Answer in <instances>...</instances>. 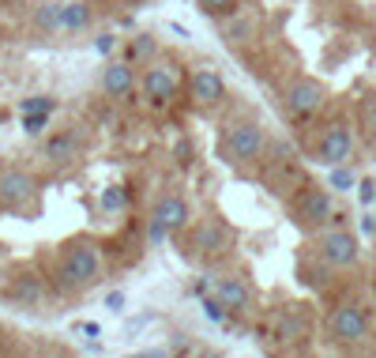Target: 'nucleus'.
<instances>
[{
	"label": "nucleus",
	"mask_w": 376,
	"mask_h": 358,
	"mask_svg": "<svg viewBox=\"0 0 376 358\" xmlns=\"http://www.w3.org/2000/svg\"><path fill=\"white\" fill-rule=\"evenodd\" d=\"M365 128L376 136V98H369V102H365Z\"/></svg>",
	"instance_id": "29"
},
{
	"label": "nucleus",
	"mask_w": 376,
	"mask_h": 358,
	"mask_svg": "<svg viewBox=\"0 0 376 358\" xmlns=\"http://www.w3.org/2000/svg\"><path fill=\"white\" fill-rule=\"evenodd\" d=\"M8 298L19 302L23 310H34V306H42V298H46V283L38 280L34 272H26V275H19V280L8 287Z\"/></svg>",
	"instance_id": "13"
},
{
	"label": "nucleus",
	"mask_w": 376,
	"mask_h": 358,
	"mask_svg": "<svg viewBox=\"0 0 376 358\" xmlns=\"http://www.w3.org/2000/svg\"><path fill=\"white\" fill-rule=\"evenodd\" d=\"M105 306H110L113 313L125 310V295H120V290H110V295H105Z\"/></svg>",
	"instance_id": "30"
},
{
	"label": "nucleus",
	"mask_w": 376,
	"mask_h": 358,
	"mask_svg": "<svg viewBox=\"0 0 376 358\" xmlns=\"http://www.w3.org/2000/svg\"><path fill=\"white\" fill-rule=\"evenodd\" d=\"M61 26H64V34H83L90 26V4L87 0H72V4H64Z\"/></svg>",
	"instance_id": "16"
},
{
	"label": "nucleus",
	"mask_w": 376,
	"mask_h": 358,
	"mask_svg": "<svg viewBox=\"0 0 376 358\" xmlns=\"http://www.w3.org/2000/svg\"><path fill=\"white\" fill-rule=\"evenodd\" d=\"M143 95L151 98L155 106H166L181 95V72H177V64H169V61H155L151 68L143 72Z\"/></svg>",
	"instance_id": "7"
},
{
	"label": "nucleus",
	"mask_w": 376,
	"mask_h": 358,
	"mask_svg": "<svg viewBox=\"0 0 376 358\" xmlns=\"http://www.w3.org/2000/svg\"><path fill=\"white\" fill-rule=\"evenodd\" d=\"M328 189H335V193H346V189H354V174H350V170H346L343 163H339V166H331Z\"/></svg>",
	"instance_id": "22"
},
{
	"label": "nucleus",
	"mask_w": 376,
	"mask_h": 358,
	"mask_svg": "<svg viewBox=\"0 0 376 358\" xmlns=\"http://www.w3.org/2000/svg\"><path fill=\"white\" fill-rule=\"evenodd\" d=\"M196 4H199V11H204L207 19H230V16H237L241 0H196Z\"/></svg>",
	"instance_id": "20"
},
{
	"label": "nucleus",
	"mask_w": 376,
	"mask_h": 358,
	"mask_svg": "<svg viewBox=\"0 0 376 358\" xmlns=\"http://www.w3.org/2000/svg\"><path fill=\"white\" fill-rule=\"evenodd\" d=\"M234 242H237L234 230L226 227L222 219H214V215H207L192 230V249L199 257H222V253H230V249H234Z\"/></svg>",
	"instance_id": "8"
},
{
	"label": "nucleus",
	"mask_w": 376,
	"mask_h": 358,
	"mask_svg": "<svg viewBox=\"0 0 376 358\" xmlns=\"http://www.w3.org/2000/svg\"><path fill=\"white\" fill-rule=\"evenodd\" d=\"M316 257H320V264H328V268H354L357 257H361V245H357L354 230L324 227L316 237Z\"/></svg>",
	"instance_id": "3"
},
{
	"label": "nucleus",
	"mask_w": 376,
	"mask_h": 358,
	"mask_svg": "<svg viewBox=\"0 0 376 358\" xmlns=\"http://www.w3.org/2000/svg\"><path fill=\"white\" fill-rule=\"evenodd\" d=\"M19 117H23V132L38 136V132H46V125H49L53 113H19Z\"/></svg>",
	"instance_id": "23"
},
{
	"label": "nucleus",
	"mask_w": 376,
	"mask_h": 358,
	"mask_svg": "<svg viewBox=\"0 0 376 358\" xmlns=\"http://www.w3.org/2000/svg\"><path fill=\"white\" fill-rule=\"evenodd\" d=\"M94 49H98L102 57H110V53L117 49V34H110V31H105V34H98V38H94Z\"/></svg>",
	"instance_id": "26"
},
{
	"label": "nucleus",
	"mask_w": 376,
	"mask_h": 358,
	"mask_svg": "<svg viewBox=\"0 0 376 358\" xmlns=\"http://www.w3.org/2000/svg\"><path fill=\"white\" fill-rule=\"evenodd\" d=\"M128 204H132V193L125 185H105L102 196H98V208L105 215H120V211H128Z\"/></svg>",
	"instance_id": "18"
},
{
	"label": "nucleus",
	"mask_w": 376,
	"mask_h": 358,
	"mask_svg": "<svg viewBox=\"0 0 376 358\" xmlns=\"http://www.w3.org/2000/svg\"><path fill=\"white\" fill-rule=\"evenodd\" d=\"M199 302H204V313H207V321H211V324H222V321H226V306H222V302H219V298H211V295H204V298H199Z\"/></svg>",
	"instance_id": "24"
},
{
	"label": "nucleus",
	"mask_w": 376,
	"mask_h": 358,
	"mask_svg": "<svg viewBox=\"0 0 376 358\" xmlns=\"http://www.w3.org/2000/svg\"><path fill=\"white\" fill-rule=\"evenodd\" d=\"M188 98H192V106H199V110L219 106V102L226 98L222 76L214 72V68H196L192 76H188Z\"/></svg>",
	"instance_id": "11"
},
{
	"label": "nucleus",
	"mask_w": 376,
	"mask_h": 358,
	"mask_svg": "<svg viewBox=\"0 0 376 358\" xmlns=\"http://www.w3.org/2000/svg\"><path fill=\"white\" fill-rule=\"evenodd\" d=\"M34 196H38V181L31 170H4L0 174V204L23 211L26 204H34Z\"/></svg>",
	"instance_id": "10"
},
{
	"label": "nucleus",
	"mask_w": 376,
	"mask_h": 358,
	"mask_svg": "<svg viewBox=\"0 0 376 358\" xmlns=\"http://www.w3.org/2000/svg\"><path fill=\"white\" fill-rule=\"evenodd\" d=\"M267 148V136L256 121H230L222 128V158L230 166H249L256 163Z\"/></svg>",
	"instance_id": "2"
},
{
	"label": "nucleus",
	"mask_w": 376,
	"mask_h": 358,
	"mask_svg": "<svg viewBox=\"0 0 376 358\" xmlns=\"http://www.w3.org/2000/svg\"><path fill=\"white\" fill-rule=\"evenodd\" d=\"M196 295H199V298L211 295V283H207V280H199V283H196Z\"/></svg>",
	"instance_id": "32"
},
{
	"label": "nucleus",
	"mask_w": 376,
	"mask_h": 358,
	"mask_svg": "<svg viewBox=\"0 0 376 358\" xmlns=\"http://www.w3.org/2000/svg\"><path fill=\"white\" fill-rule=\"evenodd\" d=\"M132 87H136V72H132L128 61H110L102 68V91L110 98H125L132 95Z\"/></svg>",
	"instance_id": "12"
},
{
	"label": "nucleus",
	"mask_w": 376,
	"mask_h": 358,
	"mask_svg": "<svg viewBox=\"0 0 376 358\" xmlns=\"http://www.w3.org/2000/svg\"><path fill=\"white\" fill-rule=\"evenodd\" d=\"M102 275V245L98 242H72L57 264V290L75 295L87 290Z\"/></svg>",
	"instance_id": "1"
},
{
	"label": "nucleus",
	"mask_w": 376,
	"mask_h": 358,
	"mask_svg": "<svg viewBox=\"0 0 376 358\" xmlns=\"http://www.w3.org/2000/svg\"><path fill=\"white\" fill-rule=\"evenodd\" d=\"M166 237H169V227H166L158 215H151V223H147V242H151V245H162Z\"/></svg>",
	"instance_id": "25"
},
{
	"label": "nucleus",
	"mask_w": 376,
	"mask_h": 358,
	"mask_svg": "<svg viewBox=\"0 0 376 358\" xmlns=\"http://www.w3.org/2000/svg\"><path fill=\"white\" fill-rule=\"evenodd\" d=\"M214 298H219L226 310H249L252 290H249L245 280H237V275H226V280H219V287H214Z\"/></svg>",
	"instance_id": "14"
},
{
	"label": "nucleus",
	"mask_w": 376,
	"mask_h": 358,
	"mask_svg": "<svg viewBox=\"0 0 376 358\" xmlns=\"http://www.w3.org/2000/svg\"><path fill=\"white\" fill-rule=\"evenodd\" d=\"M75 151H79V140L68 136V132H61V136L46 140V158H49V163H57V166H68L72 158H75Z\"/></svg>",
	"instance_id": "17"
},
{
	"label": "nucleus",
	"mask_w": 376,
	"mask_h": 358,
	"mask_svg": "<svg viewBox=\"0 0 376 358\" xmlns=\"http://www.w3.org/2000/svg\"><path fill=\"white\" fill-rule=\"evenodd\" d=\"M328 332H331V339H339V343H361L369 336V310L357 306V302H343V306H335L331 317H328Z\"/></svg>",
	"instance_id": "5"
},
{
	"label": "nucleus",
	"mask_w": 376,
	"mask_h": 358,
	"mask_svg": "<svg viewBox=\"0 0 376 358\" xmlns=\"http://www.w3.org/2000/svg\"><path fill=\"white\" fill-rule=\"evenodd\" d=\"M361 230H365V234H376V219L365 215V219H361Z\"/></svg>",
	"instance_id": "31"
},
{
	"label": "nucleus",
	"mask_w": 376,
	"mask_h": 358,
	"mask_svg": "<svg viewBox=\"0 0 376 358\" xmlns=\"http://www.w3.org/2000/svg\"><path fill=\"white\" fill-rule=\"evenodd\" d=\"M328 91L320 79H293L286 87V95H282V106H286L290 117H298V121H308L313 113H320V106H324Z\"/></svg>",
	"instance_id": "6"
},
{
	"label": "nucleus",
	"mask_w": 376,
	"mask_h": 358,
	"mask_svg": "<svg viewBox=\"0 0 376 358\" xmlns=\"http://www.w3.org/2000/svg\"><path fill=\"white\" fill-rule=\"evenodd\" d=\"M61 16H64V4H42V8L34 11V26L42 34H57V31H64Z\"/></svg>",
	"instance_id": "19"
},
{
	"label": "nucleus",
	"mask_w": 376,
	"mask_h": 358,
	"mask_svg": "<svg viewBox=\"0 0 376 358\" xmlns=\"http://www.w3.org/2000/svg\"><path fill=\"white\" fill-rule=\"evenodd\" d=\"M132 57H155V42L151 38H136V42H132Z\"/></svg>",
	"instance_id": "27"
},
{
	"label": "nucleus",
	"mask_w": 376,
	"mask_h": 358,
	"mask_svg": "<svg viewBox=\"0 0 376 358\" xmlns=\"http://www.w3.org/2000/svg\"><path fill=\"white\" fill-rule=\"evenodd\" d=\"M350 151H354V132L343 121H335V125L324 128V136H320V143H316V163L339 166V163L350 158Z\"/></svg>",
	"instance_id": "9"
},
{
	"label": "nucleus",
	"mask_w": 376,
	"mask_h": 358,
	"mask_svg": "<svg viewBox=\"0 0 376 358\" xmlns=\"http://www.w3.org/2000/svg\"><path fill=\"white\" fill-rule=\"evenodd\" d=\"M357 200H361V204H372V200H376V185H372V181H361V185H357Z\"/></svg>",
	"instance_id": "28"
},
{
	"label": "nucleus",
	"mask_w": 376,
	"mask_h": 358,
	"mask_svg": "<svg viewBox=\"0 0 376 358\" xmlns=\"http://www.w3.org/2000/svg\"><path fill=\"white\" fill-rule=\"evenodd\" d=\"M57 110V102H53L49 95H31L19 102V113H53Z\"/></svg>",
	"instance_id": "21"
},
{
	"label": "nucleus",
	"mask_w": 376,
	"mask_h": 358,
	"mask_svg": "<svg viewBox=\"0 0 376 358\" xmlns=\"http://www.w3.org/2000/svg\"><path fill=\"white\" fill-rule=\"evenodd\" d=\"M335 215V200L324 185H305L293 200V219H298L301 230H324Z\"/></svg>",
	"instance_id": "4"
},
{
	"label": "nucleus",
	"mask_w": 376,
	"mask_h": 358,
	"mask_svg": "<svg viewBox=\"0 0 376 358\" xmlns=\"http://www.w3.org/2000/svg\"><path fill=\"white\" fill-rule=\"evenodd\" d=\"M155 215L162 219L169 230H181V227H188V200L184 196H162L155 208Z\"/></svg>",
	"instance_id": "15"
}]
</instances>
